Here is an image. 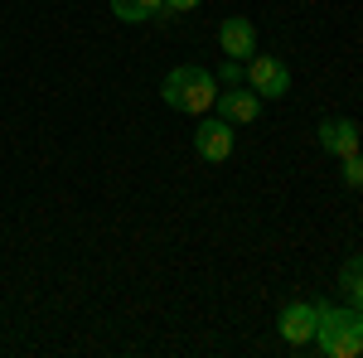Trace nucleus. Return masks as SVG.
<instances>
[{
  "instance_id": "1",
  "label": "nucleus",
  "mask_w": 363,
  "mask_h": 358,
  "mask_svg": "<svg viewBox=\"0 0 363 358\" xmlns=\"http://www.w3.org/2000/svg\"><path fill=\"white\" fill-rule=\"evenodd\" d=\"M160 97L174 111L203 116V111H213V102H218V78L208 68H199V63H184V68H174L165 83H160Z\"/></svg>"
},
{
  "instance_id": "2",
  "label": "nucleus",
  "mask_w": 363,
  "mask_h": 358,
  "mask_svg": "<svg viewBox=\"0 0 363 358\" xmlns=\"http://www.w3.org/2000/svg\"><path fill=\"white\" fill-rule=\"evenodd\" d=\"M320 354L330 358H359L363 354V310H335V305H320V325L310 339Z\"/></svg>"
},
{
  "instance_id": "3",
  "label": "nucleus",
  "mask_w": 363,
  "mask_h": 358,
  "mask_svg": "<svg viewBox=\"0 0 363 358\" xmlns=\"http://www.w3.org/2000/svg\"><path fill=\"white\" fill-rule=\"evenodd\" d=\"M247 87L257 97H286L291 92V68L277 54H252L247 58Z\"/></svg>"
},
{
  "instance_id": "4",
  "label": "nucleus",
  "mask_w": 363,
  "mask_h": 358,
  "mask_svg": "<svg viewBox=\"0 0 363 358\" xmlns=\"http://www.w3.org/2000/svg\"><path fill=\"white\" fill-rule=\"evenodd\" d=\"M194 150H199V160L223 165L228 155H233V121H223V116H203L199 131H194Z\"/></svg>"
},
{
  "instance_id": "5",
  "label": "nucleus",
  "mask_w": 363,
  "mask_h": 358,
  "mask_svg": "<svg viewBox=\"0 0 363 358\" xmlns=\"http://www.w3.org/2000/svg\"><path fill=\"white\" fill-rule=\"evenodd\" d=\"M315 325H320V305H310V301H291V305H281V315H277V330L286 344H310Z\"/></svg>"
},
{
  "instance_id": "6",
  "label": "nucleus",
  "mask_w": 363,
  "mask_h": 358,
  "mask_svg": "<svg viewBox=\"0 0 363 358\" xmlns=\"http://www.w3.org/2000/svg\"><path fill=\"white\" fill-rule=\"evenodd\" d=\"M213 107H218V116L233 121V126H252V121L262 116V97H257L247 83L242 87H218V102H213Z\"/></svg>"
},
{
  "instance_id": "7",
  "label": "nucleus",
  "mask_w": 363,
  "mask_h": 358,
  "mask_svg": "<svg viewBox=\"0 0 363 358\" xmlns=\"http://www.w3.org/2000/svg\"><path fill=\"white\" fill-rule=\"evenodd\" d=\"M218 49L228 58H238V63H247L257 54V25H252L247 15H228L223 25H218Z\"/></svg>"
},
{
  "instance_id": "8",
  "label": "nucleus",
  "mask_w": 363,
  "mask_h": 358,
  "mask_svg": "<svg viewBox=\"0 0 363 358\" xmlns=\"http://www.w3.org/2000/svg\"><path fill=\"white\" fill-rule=\"evenodd\" d=\"M315 140H320L330 155H339V160H344V155H359V126H354V121H320V126H315Z\"/></svg>"
},
{
  "instance_id": "9",
  "label": "nucleus",
  "mask_w": 363,
  "mask_h": 358,
  "mask_svg": "<svg viewBox=\"0 0 363 358\" xmlns=\"http://www.w3.org/2000/svg\"><path fill=\"white\" fill-rule=\"evenodd\" d=\"M160 10H165V0H112V15L126 20V25H145V20H155Z\"/></svg>"
},
{
  "instance_id": "10",
  "label": "nucleus",
  "mask_w": 363,
  "mask_h": 358,
  "mask_svg": "<svg viewBox=\"0 0 363 358\" xmlns=\"http://www.w3.org/2000/svg\"><path fill=\"white\" fill-rule=\"evenodd\" d=\"M339 291L349 296L354 310H363V252H359V257H349V262L339 267Z\"/></svg>"
},
{
  "instance_id": "11",
  "label": "nucleus",
  "mask_w": 363,
  "mask_h": 358,
  "mask_svg": "<svg viewBox=\"0 0 363 358\" xmlns=\"http://www.w3.org/2000/svg\"><path fill=\"white\" fill-rule=\"evenodd\" d=\"M339 179H344V189H363V155H344Z\"/></svg>"
},
{
  "instance_id": "12",
  "label": "nucleus",
  "mask_w": 363,
  "mask_h": 358,
  "mask_svg": "<svg viewBox=\"0 0 363 358\" xmlns=\"http://www.w3.org/2000/svg\"><path fill=\"white\" fill-rule=\"evenodd\" d=\"M218 83H223V87H242V83H247V68H242L238 58H228L223 73H218Z\"/></svg>"
},
{
  "instance_id": "13",
  "label": "nucleus",
  "mask_w": 363,
  "mask_h": 358,
  "mask_svg": "<svg viewBox=\"0 0 363 358\" xmlns=\"http://www.w3.org/2000/svg\"><path fill=\"white\" fill-rule=\"evenodd\" d=\"M194 5H203V0H165V10H194Z\"/></svg>"
}]
</instances>
